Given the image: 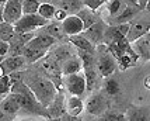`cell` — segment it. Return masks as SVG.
<instances>
[{
    "label": "cell",
    "mask_w": 150,
    "mask_h": 121,
    "mask_svg": "<svg viewBox=\"0 0 150 121\" xmlns=\"http://www.w3.org/2000/svg\"><path fill=\"white\" fill-rule=\"evenodd\" d=\"M46 23H48V20L42 19L39 14L34 13V14H23L13 26L16 34H25L42 28L44 26H46Z\"/></svg>",
    "instance_id": "3957f363"
},
{
    "label": "cell",
    "mask_w": 150,
    "mask_h": 121,
    "mask_svg": "<svg viewBox=\"0 0 150 121\" xmlns=\"http://www.w3.org/2000/svg\"><path fill=\"white\" fill-rule=\"evenodd\" d=\"M46 54H48V49H39V48L24 47V49H23V54H21V55L25 58V62L34 63V62L39 60L41 58H44Z\"/></svg>",
    "instance_id": "44dd1931"
},
{
    "label": "cell",
    "mask_w": 150,
    "mask_h": 121,
    "mask_svg": "<svg viewBox=\"0 0 150 121\" xmlns=\"http://www.w3.org/2000/svg\"><path fill=\"white\" fill-rule=\"evenodd\" d=\"M0 76H1V69H0Z\"/></svg>",
    "instance_id": "60d3db41"
},
{
    "label": "cell",
    "mask_w": 150,
    "mask_h": 121,
    "mask_svg": "<svg viewBox=\"0 0 150 121\" xmlns=\"http://www.w3.org/2000/svg\"><path fill=\"white\" fill-rule=\"evenodd\" d=\"M104 90H105V93L110 94V96H117L121 92V86H119V83L115 79L107 76V79L104 82Z\"/></svg>",
    "instance_id": "f1b7e54d"
},
{
    "label": "cell",
    "mask_w": 150,
    "mask_h": 121,
    "mask_svg": "<svg viewBox=\"0 0 150 121\" xmlns=\"http://www.w3.org/2000/svg\"><path fill=\"white\" fill-rule=\"evenodd\" d=\"M21 1L23 0H6L3 7V21L14 24L23 16L21 10Z\"/></svg>",
    "instance_id": "9c48e42d"
},
{
    "label": "cell",
    "mask_w": 150,
    "mask_h": 121,
    "mask_svg": "<svg viewBox=\"0 0 150 121\" xmlns=\"http://www.w3.org/2000/svg\"><path fill=\"white\" fill-rule=\"evenodd\" d=\"M67 38H69V41H70L77 49H80V51H87V52H93V54L96 52V49H94L96 47L83 35V33L76 34V35H70V37H67Z\"/></svg>",
    "instance_id": "d6986e66"
},
{
    "label": "cell",
    "mask_w": 150,
    "mask_h": 121,
    "mask_svg": "<svg viewBox=\"0 0 150 121\" xmlns=\"http://www.w3.org/2000/svg\"><path fill=\"white\" fill-rule=\"evenodd\" d=\"M1 60H3V56H0V62H1Z\"/></svg>",
    "instance_id": "ab89813d"
},
{
    "label": "cell",
    "mask_w": 150,
    "mask_h": 121,
    "mask_svg": "<svg viewBox=\"0 0 150 121\" xmlns=\"http://www.w3.org/2000/svg\"><path fill=\"white\" fill-rule=\"evenodd\" d=\"M86 110L91 115H101L104 111L108 110V100L104 97V94L96 93L88 97V100L86 103Z\"/></svg>",
    "instance_id": "ba28073f"
},
{
    "label": "cell",
    "mask_w": 150,
    "mask_h": 121,
    "mask_svg": "<svg viewBox=\"0 0 150 121\" xmlns=\"http://www.w3.org/2000/svg\"><path fill=\"white\" fill-rule=\"evenodd\" d=\"M42 28H45V33H48L49 35H52L55 40H65L67 38V35L63 31V27H62V23L59 21H52L49 20L46 23V26H44Z\"/></svg>",
    "instance_id": "ffe728a7"
},
{
    "label": "cell",
    "mask_w": 150,
    "mask_h": 121,
    "mask_svg": "<svg viewBox=\"0 0 150 121\" xmlns=\"http://www.w3.org/2000/svg\"><path fill=\"white\" fill-rule=\"evenodd\" d=\"M7 120H13V117H10V115H7L1 108H0V121H7Z\"/></svg>",
    "instance_id": "8d00e7d4"
},
{
    "label": "cell",
    "mask_w": 150,
    "mask_h": 121,
    "mask_svg": "<svg viewBox=\"0 0 150 121\" xmlns=\"http://www.w3.org/2000/svg\"><path fill=\"white\" fill-rule=\"evenodd\" d=\"M83 73H84V76H86V92H91L93 89L96 88L97 80H98L97 66L86 68Z\"/></svg>",
    "instance_id": "603a6c76"
},
{
    "label": "cell",
    "mask_w": 150,
    "mask_h": 121,
    "mask_svg": "<svg viewBox=\"0 0 150 121\" xmlns=\"http://www.w3.org/2000/svg\"><path fill=\"white\" fill-rule=\"evenodd\" d=\"M125 6H126L125 0H110L108 4H107V13L110 14L111 19H114L124 10Z\"/></svg>",
    "instance_id": "484cf974"
},
{
    "label": "cell",
    "mask_w": 150,
    "mask_h": 121,
    "mask_svg": "<svg viewBox=\"0 0 150 121\" xmlns=\"http://www.w3.org/2000/svg\"><path fill=\"white\" fill-rule=\"evenodd\" d=\"M66 16H67V13H66L65 10H62V9L59 7V9H56V10H55V14H53V20H55V21H59V23H62V21L66 19Z\"/></svg>",
    "instance_id": "e575fe53"
},
{
    "label": "cell",
    "mask_w": 150,
    "mask_h": 121,
    "mask_svg": "<svg viewBox=\"0 0 150 121\" xmlns=\"http://www.w3.org/2000/svg\"><path fill=\"white\" fill-rule=\"evenodd\" d=\"M39 1L38 0H23L21 1V10L23 14H34L38 11Z\"/></svg>",
    "instance_id": "f546056e"
},
{
    "label": "cell",
    "mask_w": 150,
    "mask_h": 121,
    "mask_svg": "<svg viewBox=\"0 0 150 121\" xmlns=\"http://www.w3.org/2000/svg\"><path fill=\"white\" fill-rule=\"evenodd\" d=\"M25 63V58L23 55H7L0 62L1 75H8L14 70H20Z\"/></svg>",
    "instance_id": "30bf717a"
},
{
    "label": "cell",
    "mask_w": 150,
    "mask_h": 121,
    "mask_svg": "<svg viewBox=\"0 0 150 121\" xmlns=\"http://www.w3.org/2000/svg\"><path fill=\"white\" fill-rule=\"evenodd\" d=\"M97 49V54H98V59L96 60V66L98 69V73L101 75V76H111L114 72H115V69H117V63H115V59L112 58V55L110 54V51H108V47L107 45H101V44H98L96 45Z\"/></svg>",
    "instance_id": "277c9868"
},
{
    "label": "cell",
    "mask_w": 150,
    "mask_h": 121,
    "mask_svg": "<svg viewBox=\"0 0 150 121\" xmlns=\"http://www.w3.org/2000/svg\"><path fill=\"white\" fill-rule=\"evenodd\" d=\"M0 108L6 113L7 115H10V117H16V115L20 113V104L17 99H16V96L14 93H7L1 100H0Z\"/></svg>",
    "instance_id": "5bb4252c"
},
{
    "label": "cell",
    "mask_w": 150,
    "mask_h": 121,
    "mask_svg": "<svg viewBox=\"0 0 150 121\" xmlns=\"http://www.w3.org/2000/svg\"><path fill=\"white\" fill-rule=\"evenodd\" d=\"M0 100H1V96H0Z\"/></svg>",
    "instance_id": "b9f144b4"
},
{
    "label": "cell",
    "mask_w": 150,
    "mask_h": 121,
    "mask_svg": "<svg viewBox=\"0 0 150 121\" xmlns=\"http://www.w3.org/2000/svg\"><path fill=\"white\" fill-rule=\"evenodd\" d=\"M77 16H79V19L81 20V23H83V30L88 28L90 26H93L98 20V16H96V14L93 13V10H90V9H81V10H79Z\"/></svg>",
    "instance_id": "cb8c5ba5"
},
{
    "label": "cell",
    "mask_w": 150,
    "mask_h": 121,
    "mask_svg": "<svg viewBox=\"0 0 150 121\" xmlns=\"http://www.w3.org/2000/svg\"><path fill=\"white\" fill-rule=\"evenodd\" d=\"M65 108L67 114L73 115V117H79L80 113L84 110V103H83L80 96H73L72 94V97H69L67 101H66Z\"/></svg>",
    "instance_id": "e0dca14e"
},
{
    "label": "cell",
    "mask_w": 150,
    "mask_h": 121,
    "mask_svg": "<svg viewBox=\"0 0 150 121\" xmlns=\"http://www.w3.org/2000/svg\"><path fill=\"white\" fill-rule=\"evenodd\" d=\"M27 86L31 89V92L37 97V100L44 107H48L52 103V100L56 96V92H58L56 86L53 85V82L51 79L42 78V76H35L33 79H30Z\"/></svg>",
    "instance_id": "7a4b0ae2"
},
{
    "label": "cell",
    "mask_w": 150,
    "mask_h": 121,
    "mask_svg": "<svg viewBox=\"0 0 150 121\" xmlns=\"http://www.w3.org/2000/svg\"><path fill=\"white\" fill-rule=\"evenodd\" d=\"M150 30V20H149V16L146 14V16H140L139 19H136V20H133L131 23L129 21V28H128V33H126V35H125V38H126V41L131 44L132 41H135L136 38H139V37H142L143 34L149 33Z\"/></svg>",
    "instance_id": "8992f818"
},
{
    "label": "cell",
    "mask_w": 150,
    "mask_h": 121,
    "mask_svg": "<svg viewBox=\"0 0 150 121\" xmlns=\"http://www.w3.org/2000/svg\"><path fill=\"white\" fill-rule=\"evenodd\" d=\"M84 6L83 0H60V9L65 10L67 14H77Z\"/></svg>",
    "instance_id": "d4e9b609"
},
{
    "label": "cell",
    "mask_w": 150,
    "mask_h": 121,
    "mask_svg": "<svg viewBox=\"0 0 150 121\" xmlns=\"http://www.w3.org/2000/svg\"><path fill=\"white\" fill-rule=\"evenodd\" d=\"M83 3H84V6L87 7V9H90V10L94 11V10L100 9L103 4H105L107 0H83Z\"/></svg>",
    "instance_id": "836d02e7"
},
{
    "label": "cell",
    "mask_w": 150,
    "mask_h": 121,
    "mask_svg": "<svg viewBox=\"0 0 150 121\" xmlns=\"http://www.w3.org/2000/svg\"><path fill=\"white\" fill-rule=\"evenodd\" d=\"M10 92L14 93V96H16V99H17V101L20 104V110H24L25 113H30V114L44 115L46 118H49L46 107H44L37 100V97L34 96L31 89L27 86V83H24L23 80L14 83V85H11Z\"/></svg>",
    "instance_id": "6da1fadb"
},
{
    "label": "cell",
    "mask_w": 150,
    "mask_h": 121,
    "mask_svg": "<svg viewBox=\"0 0 150 121\" xmlns=\"http://www.w3.org/2000/svg\"><path fill=\"white\" fill-rule=\"evenodd\" d=\"M144 86L149 88V78H146V82H144Z\"/></svg>",
    "instance_id": "f35d334b"
},
{
    "label": "cell",
    "mask_w": 150,
    "mask_h": 121,
    "mask_svg": "<svg viewBox=\"0 0 150 121\" xmlns=\"http://www.w3.org/2000/svg\"><path fill=\"white\" fill-rule=\"evenodd\" d=\"M63 82H65L66 90L73 96H80L81 97L86 93V76L81 70L72 75H65Z\"/></svg>",
    "instance_id": "5b68a950"
},
{
    "label": "cell",
    "mask_w": 150,
    "mask_h": 121,
    "mask_svg": "<svg viewBox=\"0 0 150 121\" xmlns=\"http://www.w3.org/2000/svg\"><path fill=\"white\" fill-rule=\"evenodd\" d=\"M14 35H16V31H14L13 24L6 23V21H1L0 23V40L10 42V41L13 40Z\"/></svg>",
    "instance_id": "83f0119b"
},
{
    "label": "cell",
    "mask_w": 150,
    "mask_h": 121,
    "mask_svg": "<svg viewBox=\"0 0 150 121\" xmlns=\"http://www.w3.org/2000/svg\"><path fill=\"white\" fill-rule=\"evenodd\" d=\"M49 118H59L65 113V96L60 92H56V96L52 100V103L46 107Z\"/></svg>",
    "instance_id": "9a60e30c"
},
{
    "label": "cell",
    "mask_w": 150,
    "mask_h": 121,
    "mask_svg": "<svg viewBox=\"0 0 150 121\" xmlns=\"http://www.w3.org/2000/svg\"><path fill=\"white\" fill-rule=\"evenodd\" d=\"M11 89V83L8 79V75H1L0 76V96H6L7 93H10Z\"/></svg>",
    "instance_id": "d6a6232c"
},
{
    "label": "cell",
    "mask_w": 150,
    "mask_h": 121,
    "mask_svg": "<svg viewBox=\"0 0 150 121\" xmlns=\"http://www.w3.org/2000/svg\"><path fill=\"white\" fill-rule=\"evenodd\" d=\"M131 47L139 58H142V59H144V60H149V58H150V34L146 33V34H143L142 37H139V38H136L135 41H132Z\"/></svg>",
    "instance_id": "8fae6325"
},
{
    "label": "cell",
    "mask_w": 150,
    "mask_h": 121,
    "mask_svg": "<svg viewBox=\"0 0 150 121\" xmlns=\"http://www.w3.org/2000/svg\"><path fill=\"white\" fill-rule=\"evenodd\" d=\"M8 48H10V44L7 41L0 40V56H7L8 55Z\"/></svg>",
    "instance_id": "d590c367"
},
{
    "label": "cell",
    "mask_w": 150,
    "mask_h": 121,
    "mask_svg": "<svg viewBox=\"0 0 150 121\" xmlns=\"http://www.w3.org/2000/svg\"><path fill=\"white\" fill-rule=\"evenodd\" d=\"M55 10H56V7L53 6L52 3H49V1H44V3H39V7H38L37 14H39L42 19H45V20L49 21V20H52L53 19Z\"/></svg>",
    "instance_id": "4316f807"
},
{
    "label": "cell",
    "mask_w": 150,
    "mask_h": 121,
    "mask_svg": "<svg viewBox=\"0 0 150 121\" xmlns=\"http://www.w3.org/2000/svg\"><path fill=\"white\" fill-rule=\"evenodd\" d=\"M125 118H128V120H149V113L143 114L142 107L129 108V111H128V114L125 115Z\"/></svg>",
    "instance_id": "4dcf8cb0"
},
{
    "label": "cell",
    "mask_w": 150,
    "mask_h": 121,
    "mask_svg": "<svg viewBox=\"0 0 150 121\" xmlns=\"http://www.w3.org/2000/svg\"><path fill=\"white\" fill-rule=\"evenodd\" d=\"M41 59H42V68H44L49 75H52V76H59V75H60V68H59V63L55 56H52V55L48 56V54H46L45 56L41 58Z\"/></svg>",
    "instance_id": "7402d4cb"
},
{
    "label": "cell",
    "mask_w": 150,
    "mask_h": 121,
    "mask_svg": "<svg viewBox=\"0 0 150 121\" xmlns=\"http://www.w3.org/2000/svg\"><path fill=\"white\" fill-rule=\"evenodd\" d=\"M55 44V38L48 33H41L38 35H34L31 40H28L25 47L28 48H39V49H48Z\"/></svg>",
    "instance_id": "4fadbf2b"
},
{
    "label": "cell",
    "mask_w": 150,
    "mask_h": 121,
    "mask_svg": "<svg viewBox=\"0 0 150 121\" xmlns=\"http://www.w3.org/2000/svg\"><path fill=\"white\" fill-rule=\"evenodd\" d=\"M62 27L66 35L70 37V35H76L83 31V23L79 19L77 14H67L66 19L62 21Z\"/></svg>",
    "instance_id": "7c38bea8"
},
{
    "label": "cell",
    "mask_w": 150,
    "mask_h": 121,
    "mask_svg": "<svg viewBox=\"0 0 150 121\" xmlns=\"http://www.w3.org/2000/svg\"><path fill=\"white\" fill-rule=\"evenodd\" d=\"M83 69V65H81V60L79 56H67L63 62V65L60 68V73L63 75H72L76 73V72H80Z\"/></svg>",
    "instance_id": "2e32d148"
},
{
    "label": "cell",
    "mask_w": 150,
    "mask_h": 121,
    "mask_svg": "<svg viewBox=\"0 0 150 121\" xmlns=\"http://www.w3.org/2000/svg\"><path fill=\"white\" fill-rule=\"evenodd\" d=\"M4 1H6V0H0V23L3 21V7H4Z\"/></svg>",
    "instance_id": "74e56055"
},
{
    "label": "cell",
    "mask_w": 150,
    "mask_h": 121,
    "mask_svg": "<svg viewBox=\"0 0 150 121\" xmlns=\"http://www.w3.org/2000/svg\"><path fill=\"white\" fill-rule=\"evenodd\" d=\"M105 28H107V26L98 19L93 26H90L88 28L83 30L81 33H83V35H84L86 38L96 47V45H98V44H103V42H104Z\"/></svg>",
    "instance_id": "52a82bcc"
},
{
    "label": "cell",
    "mask_w": 150,
    "mask_h": 121,
    "mask_svg": "<svg viewBox=\"0 0 150 121\" xmlns=\"http://www.w3.org/2000/svg\"><path fill=\"white\" fill-rule=\"evenodd\" d=\"M137 59H139V56L135 54V51L132 49V47H129L124 54H121L115 60H118V65H119V68L122 70H126L128 68L133 66Z\"/></svg>",
    "instance_id": "ac0fdd59"
},
{
    "label": "cell",
    "mask_w": 150,
    "mask_h": 121,
    "mask_svg": "<svg viewBox=\"0 0 150 121\" xmlns=\"http://www.w3.org/2000/svg\"><path fill=\"white\" fill-rule=\"evenodd\" d=\"M98 120H108V121H122L126 120L124 114H118V113H112V111H104L101 115H98Z\"/></svg>",
    "instance_id": "1f68e13d"
}]
</instances>
